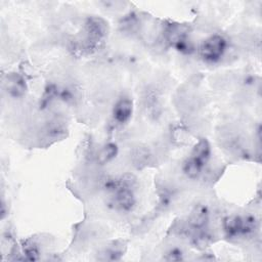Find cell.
Listing matches in <instances>:
<instances>
[{
  "instance_id": "obj_18",
  "label": "cell",
  "mask_w": 262,
  "mask_h": 262,
  "mask_svg": "<svg viewBox=\"0 0 262 262\" xmlns=\"http://www.w3.org/2000/svg\"><path fill=\"white\" fill-rule=\"evenodd\" d=\"M183 251L178 247L171 248L165 255L164 259L167 261H180L183 260Z\"/></svg>"
},
{
  "instance_id": "obj_15",
  "label": "cell",
  "mask_w": 262,
  "mask_h": 262,
  "mask_svg": "<svg viewBox=\"0 0 262 262\" xmlns=\"http://www.w3.org/2000/svg\"><path fill=\"white\" fill-rule=\"evenodd\" d=\"M172 47L175 48L176 51H178L181 54L184 55H190L195 51V46L193 41L190 39L189 35L186 37H183L182 39L178 40Z\"/></svg>"
},
{
  "instance_id": "obj_6",
  "label": "cell",
  "mask_w": 262,
  "mask_h": 262,
  "mask_svg": "<svg viewBox=\"0 0 262 262\" xmlns=\"http://www.w3.org/2000/svg\"><path fill=\"white\" fill-rule=\"evenodd\" d=\"M209 220H210V211L208 207L203 204H198L193 207V209L191 210L188 216L187 226L191 231L207 228Z\"/></svg>"
},
{
  "instance_id": "obj_4",
  "label": "cell",
  "mask_w": 262,
  "mask_h": 262,
  "mask_svg": "<svg viewBox=\"0 0 262 262\" xmlns=\"http://www.w3.org/2000/svg\"><path fill=\"white\" fill-rule=\"evenodd\" d=\"M3 85L7 94L12 98H20L26 95L28 85L26 79L17 73H9L6 75Z\"/></svg>"
},
{
  "instance_id": "obj_16",
  "label": "cell",
  "mask_w": 262,
  "mask_h": 262,
  "mask_svg": "<svg viewBox=\"0 0 262 262\" xmlns=\"http://www.w3.org/2000/svg\"><path fill=\"white\" fill-rule=\"evenodd\" d=\"M24 259L28 261H36L40 257V250L38 245L33 241H28L23 246Z\"/></svg>"
},
{
  "instance_id": "obj_9",
  "label": "cell",
  "mask_w": 262,
  "mask_h": 262,
  "mask_svg": "<svg viewBox=\"0 0 262 262\" xmlns=\"http://www.w3.org/2000/svg\"><path fill=\"white\" fill-rule=\"evenodd\" d=\"M119 154V147L114 142H108L100 147L96 155V161L99 165L103 166L111 163Z\"/></svg>"
},
{
  "instance_id": "obj_5",
  "label": "cell",
  "mask_w": 262,
  "mask_h": 262,
  "mask_svg": "<svg viewBox=\"0 0 262 262\" xmlns=\"http://www.w3.org/2000/svg\"><path fill=\"white\" fill-rule=\"evenodd\" d=\"M133 115V101L129 97H120L114 104L112 118L118 125L127 124Z\"/></svg>"
},
{
  "instance_id": "obj_17",
  "label": "cell",
  "mask_w": 262,
  "mask_h": 262,
  "mask_svg": "<svg viewBox=\"0 0 262 262\" xmlns=\"http://www.w3.org/2000/svg\"><path fill=\"white\" fill-rule=\"evenodd\" d=\"M119 180V186L125 187L131 190H136V187L138 185L137 177L132 173H125L118 177Z\"/></svg>"
},
{
  "instance_id": "obj_11",
  "label": "cell",
  "mask_w": 262,
  "mask_h": 262,
  "mask_svg": "<svg viewBox=\"0 0 262 262\" xmlns=\"http://www.w3.org/2000/svg\"><path fill=\"white\" fill-rule=\"evenodd\" d=\"M204 168L205 167L203 165H201L199 162H196L195 160H193L190 157L186 158L182 164L183 174L191 180L198 179L202 175Z\"/></svg>"
},
{
  "instance_id": "obj_3",
  "label": "cell",
  "mask_w": 262,
  "mask_h": 262,
  "mask_svg": "<svg viewBox=\"0 0 262 262\" xmlns=\"http://www.w3.org/2000/svg\"><path fill=\"white\" fill-rule=\"evenodd\" d=\"M110 203L115 210L124 213H130L135 209L137 203L135 190L119 186L118 189L111 194Z\"/></svg>"
},
{
  "instance_id": "obj_7",
  "label": "cell",
  "mask_w": 262,
  "mask_h": 262,
  "mask_svg": "<svg viewBox=\"0 0 262 262\" xmlns=\"http://www.w3.org/2000/svg\"><path fill=\"white\" fill-rule=\"evenodd\" d=\"M243 226V216L229 215L223 219L222 227L225 237L228 239H234L241 237Z\"/></svg>"
},
{
  "instance_id": "obj_19",
  "label": "cell",
  "mask_w": 262,
  "mask_h": 262,
  "mask_svg": "<svg viewBox=\"0 0 262 262\" xmlns=\"http://www.w3.org/2000/svg\"><path fill=\"white\" fill-rule=\"evenodd\" d=\"M149 154H148V150L146 149H143V148H140V149H137L136 152H135V159L136 160V163L139 164V165H146L148 163V158H149Z\"/></svg>"
},
{
  "instance_id": "obj_1",
  "label": "cell",
  "mask_w": 262,
  "mask_h": 262,
  "mask_svg": "<svg viewBox=\"0 0 262 262\" xmlns=\"http://www.w3.org/2000/svg\"><path fill=\"white\" fill-rule=\"evenodd\" d=\"M110 32L108 24L99 16H89L83 27L82 39L77 43L78 51L91 54L100 49L107 38Z\"/></svg>"
},
{
  "instance_id": "obj_14",
  "label": "cell",
  "mask_w": 262,
  "mask_h": 262,
  "mask_svg": "<svg viewBox=\"0 0 262 262\" xmlns=\"http://www.w3.org/2000/svg\"><path fill=\"white\" fill-rule=\"evenodd\" d=\"M66 128L60 122H50L48 125L44 128V135L46 139L50 140H56L64 135Z\"/></svg>"
},
{
  "instance_id": "obj_13",
  "label": "cell",
  "mask_w": 262,
  "mask_h": 262,
  "mask_svg": "<svg viewBox=\"0 0 262 262\" xmlns=\"http://www.w3.org/2000/svg\"><path fill=\"white\" fill-rule=\"evenodd\" d=\"M125 252V245L123 242H114L112 245L106 247L104 251L102 252V255L104 256L103 260H120Z\"/></svg>"
},
{
  "instance_id": "obj_2",
  "label": "cell",
  "mask_w": 262,
  "mask_h": 262,
  "mask_svg": "<svg viewBox=\"0 0 262 262\" xmlns=\"http://www.w3.org/2000/svg\"><path fill=\"white\" fill-rule=\"evenodd\" d=\"M227 47L226 38L220 34H214L202 42L199 48V55L206 63H217L225 55Z\"/></svg>"
},
{
  "instance_id": "obj_8",
  "label": "cell",
  "mask_w": 262,
  "mask_h": 262,
  "mask_svg": "<svg viewBox=\"0 0 262 262\" xmlns=\"http://www.w3.org/2000/svg\"><path fill=\"white\" fill-rule=\"evenodd\" d=\"M189 157L205 167L211 158V145L208 139H199L198 142L192 146Z\"/></svg>"
},
{
  "instance_id": "obj_10",
  "label": "cell",
  "mask_w": 262,
  "mask_h": 262,
  "mask_svg": "<svg viewBox=\"0 0 262 262\" xmlns=\"http://www.w3.org/2000/svg\"><path fill=\"white\" fill-rule=\"evenodd\" d=\"M190 239H191V244L195 248L200 250H205L207 247H209L213 243V235L207 228H203V229L191 231Z\"/></svg>"
},
{
  "instance_id": "obj_12",
  "label": "cell",
  "mask_w": 262,
  "mask_h": 262,
  "mask_svg": "<svg viewBox=\"0 0 262 262\" xmlns=\"http://www.w3.org/2000/svg\"><path fill=\"white\" fill-rule=\"evenodd\" d=\"M259 228V221L254 215L243 216V226L241 237L250 238L254 237Z\"/></svg>"
}]
</instances>
